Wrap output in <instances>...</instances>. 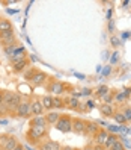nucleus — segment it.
<instances>
[{
	"label": "nucleus",
	"mask_w": 131,
	"mask_h": 150,
	"mask_svg": "<svg viewBox=\"0 0 131 150\" xmlns=\"http://www.w3.org/2000/svg\"><path fill=\"white\" fill-rule=\"evenodd\" d=\"M21 96L18 93H11V91H3V105L6 106L8 112L15 111L21 103Z\"/></svg>",
	"instance_id": "f257e3e1"
},
{
	"label": "nucleus",
	"mask_w": 131,
	"mask_h": 150,
	"mask_svg": "<svg viewBox=\"0 0 131 150\" xmlns=\"http://www.w3.org/2000/svg\"><path fill=\"white\" fill-rule=\"evenodd\" d=\"M56 129L57 130H60V132H71L72 130V120L69 118V117H66V115H60V118L57 120V123H56Z\"/></svg>",
	"instance_id": "f03ea898"
},
{
	"label": "nucleus",
	"mask_w": 131,
	"mask_h": 150,
	"mask_svg": "<svg viewBox=\"0 0 131 150\" xmlns=\"http://www.w3.org/2000/svg\"><path fill=\"white\" fill-rule=\"evenodd\" d=\"M15 114L18 117H23V118H27L30 117V102L29 100H21V103L18 105V108L15 109Z\"/></svg>",
	"instance_id": "7ed1b4c3"
},
{
	"label": "nucleus",
	"mask_w": 131,
	"mask_h": 150,
	"mask_svg": "<svg viewBox=\"0 0 131 150\" xmlns=\"http://www.w3.org/2000/svg\"><path fill=\"white\" fill-rule=\"evenodd\" d=\"M45 134H47V129L44 127V126H32L30 130H29V134H27V137L30 139H39Z\"/></svg>",
	"instance_id": "20e7f679"
},
{
	"label": "nucleus",
	"mask_w": 131,
	"mask_h": 150,
	"mask_svg": "<svg viewBox=\"0 0 131 150\" xmlns=\"http://www.w3.org/2000/svg\"><path fill=\"white\" fill-rule=\"evenodd\" d=\"M44 111H45V109H44L42 103H41V99H35V100L30 102V114H32V115L38 117V115H41Z\"/></svg>",
	"instance_id": "39448f33"
},
{
	"label": "nucleus",
	"mask_w": 131,
	"mask_h": 150,
	"mask_svg": "<svg viewBox=\"0 0 131 150\" xmlns=\"http://www.w3.org/2000/svg\"><path fill=\"white\" fill-rule=\"evenodd\" d=\"M72 132H75L78 135L86 134V121L82 118H74L72 120Z\"/></svg>",
	"instance_id": "423d86ee"
},
{
	"label": "nucleus",
	"mask_w": 131,
	"mask_h": 150,
	"mask_svg": "<svg viewBox=\"0 0 131 150\" xmlns=\"http://www.w3.org/2000/svg\"><path fill=\"white\" fill-rule=\"evenodd\" d=\"M29 81H30L35 86H39V85H42L44 82L47 81V74L42 73V71H36V70H35L33 74H32V77L29 79Z\"/></svg>",
	"instance_id": "0eeeda50"
},
{
	"label": "nucleus",
	"mask_w": 131,
	"mask_h": 150,
	"mask_svg": "<svg viewBox=\"0 0 131 150\" xmlns=\"http://www.w3.org/2000/svg\"><path fill=\"white\" fill-rule=\"evenodd\" d=\"M24 59H26V50H24V47H18L14 52V55L11 56L12 65L17 64V62H20V61H24Z\"/></svg>",
	"instance_id": "6e6552de"
},
{
	"label": "nucleus",
	"mask_w": 131,
	"mask_h": 150,
	"mask_svg": "<svg viewBox=\"0 0 131 150\" xmlns=\"http://www.w3.org/2000/svg\"><path fill=\"white\" fill-rule=\"evenodd\" d=\"M63 90H65V85H63L62 82H57V81L51 82L50 86H48V91H50L51 94H62Z\"/></svg>",
	"instance_id": "1a4fd4ad"
},
{
	"label": "nucleus",
	"mask_w": 131,
	"mask_h": 150,
	"mask_svg": "<svg viewBox=\"0 0 131 150\" xmlns=\"http://www.w3.org/2000/svg\"><path fill=\"white\" fill-rule=\"evenodd\" d=\"M93 137H95V141H97V144L104 146V143H106V139H107V137H109V132H107V130L100 129V130H98Z\"/></svg>",
	"instance_id": "9d476101"
},
{
	"label": "nucleus",
	"mask_w": 131,
	"mask_h": 150,
	"mask_svg": "<svg viewBox=\"0 0 131 150\" xmlns=\"http://www.w3.org/2000/svg\"><path fill=\"white\" fill-rule=\"evenodd\" d=\"M39 150H60V144L57 141H47V143L41 144Z\"/></svg>",
	"instance_id": "9b49d317"
},
{
	"label": "nucleus",
	"mask_w": 131,
	"mask_h": 150,
	"mask_svg": "<svg viewBox=\"0 0 131 150\" xmlns=\"http://www.w3.org/2000/svg\"><path fill=\"white\" fill-rule=\"evenodd\" d=\"M98 130H100V127H98L97 123H93V121H86V134H87V135H95Z\"/></svg>",
	"instance_id": "f8f14e48"
},
{
	"label": "nucleus",
	"mask_w": 131,
	"mask_h": 150,
	"mask_svg": "<svg viewBox=\"0 0 131 150\" xmlns=\"http://www.w3.org/2000/svg\"><path fill=\"white\" fill-rule=\"evenodd\" d=\"M41 103H42V106H44V109H51L53 108V96H50V94H47V96H44L42 99H41Z\"/></svg>",
	"instance_id": "ddd939ff"
},
{
	"label": "nucleus",
	"mask_w": 131,
	"mask_h": 150,
	"mask_svg": "<svg viewBox=\"0 0 131 150\" xmlns=\"http://www.w3.org/2000/svg\"><path fill=\"white\" fill-rule=\"evenodd\" d=\"M60 118V115H59V112H48L47 115H45V120H47V125H56L57 123V120Z\"/></svg>",
	"instance_id": "4468645a"
},
{
	"label": "nucleus",
	"mask_w": 131,
	"mask_h": 150,
	"mask_svg": "<svg viewBox=\"0 0 131 150\" xmlns=\"http://www.w3.org/2000/svg\"><path fill=\"white\" fill-rule=\"evenodd\" d=\"M100 111H101L102 115H107V117L115 114V109H113V106H111V105H107V103H102L101 106H100Z\"/></svg>",
	"instance_id": "2eb2a0df"
},
{
	"label": "nucleus",
	"mask_w": 131,
	"mask_h": 150,
	"mask_svg": "<svg viewBox=\"0 0 131 150\" xmlns=\"http://www.w3.org/2000/svg\"><path fill=\"white\" fill-rule=\"evenodd\" d=\"M17 146H18V141H17L14 137H9V138H8V141L5 143V146H3L2 149H3V150H14Z\"/></svg>",
	"instance_id": "dca6fc26"
},
{
	"label": "nucleus",
	"mask_w": 131,
	"mask_h": 150,
	"mask_svg": "<svg viewBox=\"0 0 131 150\" xmlns=\"http://www.w3.org/2000/svg\"><path fill=\"white\" fill-rule=\"evenodd\" d=\"M118 137L115 135V134H109V137H107V139H106V143H104V147L106 149H110L111 146H115L116 143H118Z\"/></svg>",
	"instance_id": "f3484780"
},
{
	"label": "nucleus",
	"mask_w": 131,
	"mask_h": 150,
	"mask_svg": "<svg viewBox=\"0 0 131 150\" xmlns=\"http://www.w3.org/2000/svg\"><path fill=\"white\" fill-rule=\"evenodd\" d=\"M32 126H44V127H45V126H47V120H45V117H41V115L35 117V118L32 120Z\"/></svg>",
	"instance_id": "a211bd4d"
},
{
	"label": "nucleus",
	"mask_w": 131,
	"mask_h": 150,
	"mask_svg": "<svg viewBox=\"0 0 131 150\" xmlns=\"http://www.w3.org/2000/svg\"><path fill=\"white\" fill-rule=\"evenodd\" d=\"M8 30H12V24L9 20H0V32H8Z\"/></svg>",
	"instance_id": "6ab92c4d"
},
{
	"label": "nucleus",
	"mask_w": 131,
	"mask_h": 150,
	"mask_svg": "<svg viewBox=\"0 0 131 150\" xmlns=\"http://www.w3.org/2000/svg\"><path fill=\"white\" fill-rule=\"evenodd\" d=\"M27 67H29V61H27V59L20 61V62L14 64V70H15V71H23V70L27 68Z\"/></svg>",
	"instance_id": "aec40b11"
},
{
	"label": "nucleus",
	"mask_w": 131,
	"mask_h": 150,
	"mask_svg": "<svg viewBox=\"0 0 131 150\" xmlns=\"http://www.w3.org/2000/svg\"><path fill=\"white\" fill-rule=\"evenodd\" d=\"M78 106H80V102H78L77 97H69L68 99V108H71V109H78Z\"/></svg>",
	"instance_id": "412c9836"
},
{
	"label": "nucleus",
	"mask_w": 131,
	"mask_h": 150,
	"mask_svg": "<svg viewBox=\"0 0 131 150\" xmlns=\"http://www.w3.org/2000/svg\"><path fill=\"white\" fill-rule=\"evenodd\" d=\"M113 117H115V120L118 123H121V125H125V123H127V118H125V115L122 112H115V114H113Z\"/></svg>",
	"instance_id": "4be33fe9"
},
{
	"label": "nucleus",
	"mask_w": 131,
	"mask_h": 150,
	"mask_svg": "<svg viewBox=\"0 0 131 150\" xmlns=\"http://www.w3.org/2000/svg\"><path fill=\"white\" fill-rule=\"evenodd\" d=\"M17 49H18V46H17V44H14V46H9V47H5V53L8 55V56H12L14 55V52L17 50Z\"/></svg>",
	"instance_id": "5701e85b"
},
{
	"label": "nucleus",
	"mask_w": 131,
	"mask_h": 150,
	"mask_svg": "<svg viewBox=\"0 0 131 150\" xmlns=\"http://www.w3.org/2000/svg\"><path fill=\"white\" fill-rule=\"evenodd\" d=\"M107 93H109V88H107L106 85H101V86L98 88V91H97V94H98L100 97H104Z\"/></svg>",
	"instance_id": "b1692460"
},
{
	"label": "nucleus",
	"mask_w": 131,
	"mask_h": 150,
	"mask_svg": "<svg viewBox=\"0 0 131 150\" xmlns=\"http://www.w3.org/2000/svg\"><path fill=\"white\" fill-rule=\"evenodd\" d=\"M62 106H63L62 100L59 97H53V108H62Z\"/></svg>",
	"instance_id": "393cba45"
},
{
	"label": "nucleus",
	"mask_w": 131,
	"mask_h": 150,
	"mask_svg": "<svg viewBox=\"0 0 131 150\" xmlns=\"http://www.w3.org/2000/svg\"><path fill=\"white\" fill-rule=\"evenodd\" d=\"M109 150H125V147H124V144H122L121 141H118V143L115 146H111Z\"/></svg>",
	"instance_id": "a878e982"
},
{
	"label": "nucleus",
	"mask_w": 131,
	"mask_h": 150,
	"mask_svg": "<svg viewBox=\"0 0 131 150\" xmlns=\"http://www.w3.org/2000/svg\"><path fill=\"white\" fill-rule=\"evenodd\" d=\"M125 115V118H127V121H131V108H127L124 112H122Z\"/></svg>",
	"instance_id": "bb28decb"
},
{
	"label": "nucleus",
	"mask_w": 131,
	"mask_h": 150,
	"mask_svg": "<svg viewBox=\"0 0 131 150\" xmlns=\"http://www.w3.org/2000/svg\"><path fill=\"white\" fill-rule=\"evenodd\" d=\"M18 90H20L21 93H27V94L30 93V88H29L27 85H20V86H18Z\"/></svg>",
	"instance_id": "cd10ccee"
},
{
	"label": "nucleus",
	"mask_w": 131,
	"mask_h": 150,
	"mask_svg": "<svg viewBox=\"0 0 131 150\" xmlns=\"http://www.w3.org/2000/svg\"><path fill=\"white\" fill-rule=\"evenodd\" d=\"M111 44H113L115 47H119V46H121V40L116 38V37H111Z\"/></svg>",
	"instance_id": "c85d7f7f"
},
{
	"label": "nucleus",
	"mask_w": 131,
	"mask_h": 150,
	"mask_svg": "<svg viewBox=\"0 0 131 150\" xmlns=\"http://www.w3.org/2000/svg\"><path fill=\"white\" fill-rule=\"evenodd\" d=\"M60 150H72V147H69V146H65V147H60Z\"/></svg>",
	"instance_id": "c756f323"
},
{
	"label": "nucleus",
	"mask_w": 131,
	"mask_h": 150,
	"mask_svg": "<svg viewBox=\"0 0 131 150\" xmlns=\"http://www.w3.org/2000/svg\"><path fill=\"white\" fill-rule=\"evenodd\" d=\"M3 105V93H0V106Z\"/></svg>",
	"instance_id": "7c9ffc66"
},
{
	"label": "nucleus",
	"mask_w": 131,
	"mask_h": 150,
	"mask_svg": "<svg viewBox=\"0 0 131 150\" xmlns=\"http://www.w3.org/2000/svg\"><path fill=\"white\" fill-rule=\"evenodd\" d=\"M14 150H24V147H23V146H20V144H18V146H17V147H15V149H14Z\"/></svg>",
	"instance_id": "2f4dec72"
},
{
	"label": "nucleus",
	"mask_w": 131,
	"mask_h": 150,
	"mask_svg": "<svg viewBox=\"0 0 131 150\" xmlns=\"http://www.w3.org/2000/svg\"><path fill=\"white\" fill-rule=\"evenodd\" d=\"M84 150H95V149H92V147H87V149H84Z\"/></svg>",
	"instance_id": "473e14b6"
}]
</instances>
